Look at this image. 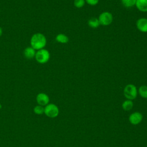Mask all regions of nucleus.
I'll return each instance as SVG.
<instances>
[{
  "instance_id": "f257e3e1",
  "label": "nucleus",
  "mask_w": 147,
  "mask_h": 147,
  "mask_svg": "<svg viewBox=\"0 0 147 147\" xmlns=\"http://www.w3.org/2000/svg\"><path fill=\"white\" fill-rule=\"evenodd\" d=\"M30 44L36 51L43 49L47 45L46 37L41 33H36L32 36Z\"/></svg>"
},
{
  "instance_id": "f03ea898",
  "label": "nucleus",
  "mask_w": 147,
  "mask_h": 147,
  "mask_svg": "<svg viewBox=\"0 0 147 147\" xmlns=\"http://www.w3.org/2000/svg\"><path fill=\"white\" fill-rule=\"evenodd\" d=\"M138 94V90L135 85L129 84L126 85L123 89V94L125 97L129 100H133L136 98Z\"/></svg>"
},
{
  "instance_id": "7ed1b4c3",
  "label": "nucleus",
  "mask_w": 147,
  "mask_h": 147,
  "mask_svg": "<svg viewBox=\"0 0 147 147\" xmlns=\"http://www.w3.org/2000/svg\"><path fill=\"white\" fill-rule=\"evenodd\" d=\"M34 58L38 63L45 64L50 59V53L47 49L43 48L36 51Z\"/></svg>"
},
{
  "instance_id": "20e7f679",
  "label": "nucleus",
  "mask_w": 147,
  "mask_h": 147,
  "mask_svg": "<svg viewBox=\"0 0 147 147\" xmlns=\"http://www.w3.org/2000/svg\"><path fill=\"white\" fill-rule=\"evenodd\" d=\"M59 114V109L57 106L54 103H49L44 106V114L51 118H56Z\"/></svg>"
},
{
  "instance_id": "39448f33",
  "label": "nucleus",
  "mask_w": 147,
  "mask_h": 147,
  "mask_svg": "<svg viewBox=\"0 0 147 147\" xmlns=\"http://www.w3.org/2000/svg\"><path fill=\"white\" fill-rule=\"evenodd\" d=\"M98 20L100 25L107 26L112 23L113 21V16L112 14L109 11H103L99 16Z\"/></svg>"
},
{
  "instance_id": "423d86ee",
  "label": "nucleus",
  "mask_w": 147,
  "mask_h": 147,
  "mask_svg": "<svg viewBox=\"0 0 147 147\" xmlns=\"http://www.w3.org/2000/svg\"><path fill=\"white\" fill-rule=\"evenodd\" d=\"M36 102L38 105L45 106L49 102V96L44 92H40L36 96Z\"/></svg>"
},
{
  "instance_id": "0eeeda50",
  "label": "nucleus",
  "mask_w": 147,
  "mask_h": 147,
  "mask_svg": "<svg viewBox=\"0 0 147 147\" xmlns=\"http://www.w3.org/2000/svg\"><path fill=\"white\" fill-rule=\"evenodd\" d=\"M143 119L142 114L140 112H134L131 114L129 117L130 123L133 125L139 124Z\"/></svg>"
},
{
  "instance_id": "6e6552de",
  "label": "nucleus",
  "mask_w": 147,
  "mask_h": 147,
  "mask_svg": "<svg viewBox=\"0 0 147 147\" xmlns=\"http://www.w3.org/2000/svg\"><path fill=\"white\" fill-rule=\"evenodd\" d=\"M136 26L139 31L142 33H147V18H139L136 22Z\"/></svg>"
},
{
  "instance_id": "1a4fd4ad",
  "label": "nucleus",
  "mask_w": 147,
  "mask_h": 147,
  "mask_svg": "<svg viewBox=\"0 0 147 147\" xmlns=\"http://www.w3.org/2000/svg\"><path fill=\"white\" fill-rule=\"evenodd\" d=\"M36 53V50L30 46L26 47L24 51V56L27 59H32L34 58Z\"/></svg>"
},
{
  "instance_id": "9d476101",
  "label": "nucleus",
  "mask_w": 147,
  "mask_h": 147,
  "mask_svg": "<svg viewBox=\"0 0 147 147\" xmlns=\"http://www.w3.org/2000/svg\"><path fill=\"white\" fill-rule=\"evenodd\" d=\"M136 6L142 12H147V0H136Z\"/></svg>"
},
{
  "instance_id": "9b49d317",
  "label": "nucleus",
  "mask_w": 147,
  "mask_h": 147,
  "mask_svg": "<svg viewBox=\"0 0 147 147\" xmlns=\"http://www.w3.org/2000/svg\"><path fill=\"white\" fill-rule=\"evenodd\" d=\"M55 40L56 41H57L59 43L65 44L68 42L69 38L67 36H66L63 33H59L56 36Z\"/></svg>"
},
{
  "instance_id": "f8f14e48",
  "label": "nucleus",
  "mask_w": 147,
  "mask_h": 147,
  "mask_svg": "<svg viewBox=\"0 0 147 147\" xmlns=\"http://www.w3.org/2000/svg\"><path fill=\"white\" fill-rule=\"evenodd\" d=\"M88 25L92 28H97L100 25L98 18L95 17H92L88 20Z\"/></svg>"
},
{
  "instance_id": "ddd939ff",
  "label": "nucleus",
  "mask_w": 147,
  "mask_h": 147,
  "mask_svg": "<svg viewBox=\"0 0 147 147\" xmlns=\"http://www.w3.org/2000/svg\"><path fill=\"white\" fill-rule=\"evenodd\" d=\"M133 107V102L131 100L127 99L125 100L122 104V107L125 111H129Z\"/></svg>"
},
{
  "instance_id": "4468645a",
  "label": "nucleus",
  "mask_w": 147,
  "mask_h": 147,
  "mask_svg": "<svg viewBox=\"0 0 147 147\" xmlns=\"http://www.w3.org/2000/svg\"><path fill=\"white\" fill-rule=\"evenodd\" d=\"M138 93L143 98L147 99V86L142 85L138 90Z\"/></svg>"
},
{
  "instance_id": "2eb2a0df",
  "label": "nucleus",
  "mask_w": 147,
  "mask_h": 147,
  "mask_svg": "<svg viewBox=\"0 0 147 147\" xmlns=\"http://www.w3.org/2000/svg\"><path fill=\"white\" fill-rule=\"evenodd\" d=\"M33 112L37 115H42L44 114V107L40 105H36L33 108Z\"/></svg>"
},
{
  "instance_id": "dca6fc26",
  "label": "nucleus",
  "mask_w": 147,
  "mask_h": 147,
  "mask_svg": "<svg viewBox=\"0 0 147 147\" xmlns=\"http://www.w3.org/2000/svg\"><path fill=\"white\" fill-rule=\"evenodd\" d=\"M122 4L126 7H130L136 5V0H121Z\"/></svg>"
},
{
  "instance_id": "f3484780",
  "label": "nucleus",
  "mask_w": 147,
  "mask_h": 147,
  "mask_svg": "<svg viewBox=\"0 0 147 147\" xmlns=\"http://www.w3.org/2000/svg\"><path fill=\"white\" fill-rule=\"evenodd\" d=\"M85 0H74V5L76 8H82L85 4Z\"/></svg>"
},
{
  "instance_id": "a211bd4d",
  "label": "nucleus",
  "mask_w": 147,
  "mask_h": 147,
  "mask_svg": "<svg viewBox=\"0 0 147 147\" xmlns=\"http://www.w3.org/2000/svg\"><path fill=\"white\" fill-rule=\"evenodd\" d=\"M99 1V0H85V2L91 6H95L98 3Z\"/></svg>"
},
{
  "instance_id": "6ab92c4d",
  "label": "nucleus",
  "mask_w": 147,
  "mask_h": 147,
  "mask_svg": "<svg viewBox=\"0 0 147 147\" xmlns=\"http://www.w3.org/2000/svg\"><path fill=\"white\" fill-rule=\"evenodd\" d=\"M2 33H3V30L2 28L0 26V37L2 35Z\"/></svg>"
},
{
  "instance_id": "aec40b11",
  "label": "nucleus",
  "mask_w": 147,
  "mask_h": 147,
  "mask_svg": "<svg viewBox=\"0 0 147 147\" xmlns=\"http://www.w3.org/2000/svg\"><path fill=\"white\" fill-rule=\"evenodd\" d=\"M2 108V106L1 103H0V110H1Z\"/></svg>"
}]
</instances>
